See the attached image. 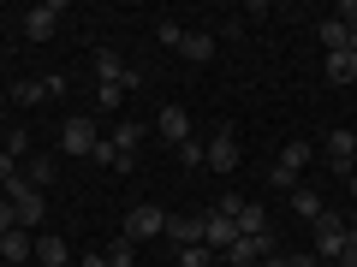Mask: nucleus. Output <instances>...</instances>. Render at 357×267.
Instances as JSON below:
<instances>
[{
  "label": "nucleus",
  "mask_w": 357,
  "mask_h": 267,
  "mask_svg": "<svg viewBox=\"0 0 357 267\" xmlns=\"http://www.w3.org/2000/svg\"><path fill=\"white\" fill-rule=\"evenodd\" d=\"M155 36H161L167 48H178V42H185V24H161V30H155Z\"/></svg>",
  "instance_id": "32"
},
{
  "label": "nucleus",
  "mask_w": 357,
  "mask_h": 267,
  "mask_svg": "<svg viewBox=\"0 0 357 267\" xmlns=\"http://www.w3.org/2000/svg\"><path fill=\"white\" fill-rule=\"evenodd\" d=\"M77 267H107V255L96 250V255H84V261H77Z\"/></svg>",
  "instance_id": "34"
},
{
  "label": "nucleus",
  "mask_w": 357,
  "mask_h": 267,
  "mask_svg": "<svg viewBox=\"0 0 357 267\" xmlns=\"http://www.w3.org/2000/svg\"><path fill=\"white\" fill-rule=\"evenodd\" d=\"M333 267H357V243H345V255H340Z\"/></svg>",
  "instance_id": "33"
},
{
  "label": "nucleus",
  "mask_w": 357,
  "mask_h": 267,
  "mask_svg": "<svg viewBox=\"0 0 357 267\" xmlns=\"http://www.w3.org/2000/svg\"><path fill=\"white\" fill-rule=\"evenodd\" d=\"M6 232H18V208L0 196V238H6Z\"/></svg>",
  "instance_id": "30"
},
{
  "label": "nucleus",
  "mask_w": 357,
  "mask_h": 267,
  "mask_svg": "<svg viewBox=\"0 0 357 267\" xmlns=\"http://www.w3.org/2000/svg\"><path fill=\"white\" fill-rule=\"evenodd\" d=\"M316 267H333V261H316Z\"/></svg>",
  "instance_id": "39"
},
{
  "label": "nucleus",
  "mask_w": 357,
  "mask_h": 267,
  "mask_svg": "<svg viewBox=\"0 0 357 267\" xmlns=\"http://www.w3.org/2000/svg\"><path fill=\"white\" fill-rule=\"evenodd\" d=\"M238 202H244V196H227L220 208H208V214H203V243L215 255H227L232 243H238V220H232V208H238Z\"/></svg>",
  "instance_id": "2"
},
{
  "label": "nucleus",
  "mask_w": 357,
  "mask_h": 267,
  "mask_svg": "<svg viewBox=\"0 0 357 267\" xmlns=\"http://www.w3.org/2000/svg\"><path fill=\"white\" fill-rule=\"evenodd\" d=\"M161 232H167V208H155V202L126 208V238L131 243H149V238H161Z\"/></svg>",
  "instance_id": "5"
},
{
  "label": "nucleus",
  "mask_w": 357,
  "mask_h": 267,
  "mask_svg": "<svg viewBox=\"0 0 357 267\" xmlns=\"http://www.w3.org/2000/svg\"><path fill=\"white\" fill-rule=\"evenodd\" d=\"M126 95H131V89H119V83H96V107H102V113H119Z\"/></svg>",
  "instance_id": "23"
},
{
  "label": "nucleus",
  "mask_w": 357,
  "mask_h": 267,
  "mask_svg": "<svg viewBox=\"0 0 357 267\" xmlns=\"http://www.w3.org/2000/svg\"><path fill=\"white\" fill-rule=\"evenodd\" d=\"M96 143H102V131H96V119H89V113H72L60 125V149L66 154H96Z\"/></svg>",
  "instance_id": "6"
},
{
  "label": "nucleus",
  "mask_w": 357,
  "mask_h": 267,
  "mask_svg": "<svg viewBox=\"0 0 357 267\" xmlns=\"http://www.w3.org/2000/svg\"><path fill=\"white\" fill-rule=\"evenodd\" d=\"M178 161H185V166H208V143H178Z\"/></svg>",
  "instance_id": "28"
},
{
  "label": "nucleus",
  "mask_w": 357,
  "mask_h": 267,
  "mask_svg": "<svg viewBox=\"0 0 357 267\" xmlns=\"http://www.w3.org/2000/svg\"><path fill=\"white\" fill-rule=\"evenodd\" d=\"M0 65H6V48H0Z\"/></svg>",
  "instance_id": "36"
},
{
  "label": "nucleus",
  "mask_w": 357,
  "mask_h": 267,
  "mask_svg": "<svg viewBox=\"0 0 357 267\" xmlns=\"http://www.w3.org/2000/svg\"><path fill=\"white\" fill-rule=\"evenodd\" d=\"M54 172H60L54 161H30V184H36V191H48V184H54Z\"/></svg>",
  "instance_id": "29"
},
{
  "label": "nucleus",
  "mask_w": 357,
  "mask_h": 267,
  "mask_svg": "<svg viewBox=\"0 0 357 267\" xmlns=\"http://www.w3.org/2000/svg\"><path fill=\"white\" fill-rule=\"evenodd\" d=\"M262 255H274V238H238L227 250V267H256Z\"/></svg>",
  "instance_id": "12"
},
{
  "label": "nucleus",
  "mask_w": 357,
  "mask_h": 267,
  "mask_svg": "<svg viewBox=\"0 0 357 267\" xmlns=\"http://www.w3.org/2000/svg\"><path fill=\"white\" fill-rule=\"evenodd\" d=\"M107 267H131V255H137V243H131V238H114V243H107Z\"/></svg>",
  "instance_id": "27"
},
{
  "label": "nucleus",
  "mask_w": 357,
  "mask_h": 267,
  "mask_svg": "<svg viewBox=\"0 0 357 267\" xmlns=\"http://www.w3.org/2000/svg\"><path fill=\"white\" fill-rule=\"evenodd\" d=\"M351 172H357V154H351Z\"/></svg>",
  "instance_id": "37"
},
{
  "label": "nucleus",
  "mask_w": 357,
  "mask_h": 267,
  "mask_svg": "<svg viewBox=\"0 0 357 267\" xmlns=\"http://www.w3.org/2000/svg\"><path fill=\"white\" fill-rule=\"evenodd\" d=\"M0 196H6V202L18 208V226H24V232L36 226L42 214H48V202H42V191H36V184H30L24 172H18V178H13V184H6V191H0Z\"/></svg>",
  "instance_id": "4"
},
{
  "label": "nucleus",
  "mask_w": 357,
  "mask_h": 267,
  "mask_svg": "<svg viewBox=\"0 0 357 267\" xmlns=\"http://www.w3.org/2000/svg\"><path fill=\"white\" fill-rule=\"evenodd\" d=\"M155 137H161V143H173V149H178V143H191V113H185V107H161V113H155Z\"/></svg>",
  "instance_id": "9"
},
{
  "label": "nucleus",
  "mask_w": 357,
  "mask_h": 267,
  "mask_svg": "<svg viewBox=\"0 0 357 267\" xmlns=\"http://www.w3.org/2000/svg\"><path fill=\"white\" fill-rule=\"evenodd\" d=\"M310 161H316V149H310L304 137H292V143L280 149V161L268 166V184H274V191H298V178H304Z\"/></svg>",
  "instance_id": "1"
},
{
  "label": "nucleus",
  "mask_w": 357,
  "mask_h": 267,
  "mask_svg": "<svg viewBox=\"0 0 357 267\" xmlns=\"http://www.w3.org/2000/svg\"><path fill=\"white\" fill-rule=\"evenodd\" d=\"M13 102H18V107H42V102H48L42 77H18V83H13Z\"/></svg>",
  "instance_id": "22"
},
{
  "label": "nucleus",
  "mask_w": 357,
  "mask_h": 267,
  "mask_svg": "<svg viewBox=\"0 0 357 267\" xmlns=\"http://www.w3.org/2000/svg\"><path fill=\"white\" fill-rule=\"evenodd\" d=\"M0 149L13 154V161H24V154H30V131H24V125H6V137H0Z\"/></svg>",
  "instance_id": "25"
},
{
  "label": "nucleus",
  "mask_w": 357,
  "mask_h": 267,
  "mask_svg": "<svg viewBox=\"0 0 357 267\" xmlns=\"http://www.w3.org/2000/svg\"><path fill=\"white\" fill-rule=\"evenodd\" d=\"M351 154H357V131H333L328 137V166L351 178Z\"/></svg>",
  "instance_id": "13"
},
{
  "label": "nucleus",
  "mask_w": 357,
  "mask_h": 267,
  "mask_svg": "<svg viewBox=\"0 0 357 267\" xmlns=\"http://www.w3.org/2000/svg\"><path fill=\"white\" fill-rule=\"evenodd\" d=\"M208 166L215 172H238V137H232V125H220L208 137Z\"/></svg>",
  "instance_id": "10"
},
{
  "label": "nucleus",
  "mask_w": 357,
  "mask_h": 267,
  "mask_svg": "<svg viewBox=\"0 0 357 267\" xmlns=\"http://www.w3.org/2000/svg\"><path fill=\"white\" fill-rule=\"evenodd\" d=\"M60 18H66V0H42V6L24 13V36L30 42H48L54 30H60Z\"/></svg>",
  "instance_id": "7"
},
{
  "label": "nucleus",
  "mask_w": 357,
  "mask_h": 267,
  "mask_svg": "<svg viewBox=\"0 0 357 267\" xmlns=\"http://www.w3.org/2000/svg\"><path fill=\"white\" fill-rule=\"evenodd\" d=\"M0 261H36V238H30L24 226L6 232V238H0Z\"/></svg>",
  "instance_id": "18"
},
{
  "label": "nucleus",
  "mask_w": 357,
  "mask_h": 267,
  "mask_svg": "<svg viewBox=\"0 0 357 267\" xmlns=\"http://www.w3.org/2000/svg\"><path fill=\"white\" fill-rule=\"evenodd\" d=\"M89 161H102L107 172H131V161H126V154H119V149H114V143H107V137L96 143V154H89Z\"/></svg>",
  "instance_id": "24"
},
{
  "label": "nucleus",
  "mask_w": 357,
  "mask_h": 267,
  "mask_svg": "<svg viewBox=\"0 0 357 267\" xmlns=\"http://www.w3.org/2000/svg\"><path fill=\"white\" fill-rule=\"evenodd\" d=\"M321 65H328V83H357V48L321 54Z\"/></svg>",
  "instance_id": "17"
},
{
  "label": "nucleus",
  "mask_w": 357,
  "mask_h": 267,
  "mask_svg": "<svg viewBox=\"0 0 357 267\" xmlns=\"http://www.w3.org/2000/svg\"><path fill=\"white\" fill-rule=\"evenodd\" d=\"M161 238H173V250L203 243V214H167V232H161Z\"/></svg>",
  "instance_id": "11"
},
{
  "label": "nucleus",
  "mask_w": 357,
  "mask_h": 267,
  "mask_svg": "<svg viewBox=\"0 0 357 267\" xmlns=\"http://www.w3.org/2000/svg\"><path fill=\"white\" fill-rule=\"evenodd\" d=\"M215 48H220V42L208 36V30H185V42H178V54H185L191 65H208V60H215Z\"/></svg>",
  "instance_id": "16"
},
{
  "label": "nucleus",
  "mask_w": 357,
  "mask_h": 267,
  "mask_svg": "<svg viewBox=\"0 0 357 267\" xmlns=\"http://www.w3.org/2000/svg\"><path fill=\"white\" fill-rule=\"evenodd\" d=\"M351 243H357V226H351Z\"/></svg>",
  "instance_id": "38"
},
{
  "label": "nucleus",
  "mask_w": 357,
  "mask_h": 267,
  "mask_svg": "<svg viewBox=\"0 0 357 267\" xmlns=\"http://www.w3.org/2000/svg\"><path fill=\"white\" fill-rule=\"evenodd\" d=\"M178 267H215V250L208 243H185L178 250Z\"/></svg>",
  "instance_id": "26"
},
{
  "label": "nucleus",
  "mask_w": 357,
  "mask_h": 267,
  "mask_svg": "<svg viewBox=\"0 0 357 267\" xmlns=\"http://www.w3.org/2000/svg\"><path fill=\"white\" fill-rule=\"evenodd\" d=\"M13 178H18V161H13V154H6V149H0V191H6Z\"/></svg>",
  "instance_id": "31"
},
{
  "label": "nucleus",
  "mask_w": 357,
  "mask_h": 267,
  "mask_svg": "<svg viewBox=\"0 0 357 267\" xmlns=\"http://www.w3.org/2000/svg\"><path fill=\"white\" fill-rule=\"evenodd\" d=\"M310 238H316V261H340L345 255V243H351V226H345V220H333V214H321L316 226H310Z\"/></svg>",
  "instance_id": "3"
},
{
  "label": "nucleus",
  "mask_w": 357,
  "mask_h": 267,
  "mask_svg": "<svg viewBox=\"0 0 357 267\" xmlns=\"http://www.w3.org/2000/svg\"><path fill=\"white\" fill-rule=\"evenodd\" d=\"M232 220H238V238H268V208L262 202H238Z\"/></svg>",
  "instance_id": "14"
},
{
  "label": "nucleus",
  "mask_w": 357,
  "mask_h": 267,
  "mask_svg": "<svg viewBox=\"0 0 357 267\" xmlns=\"http://www.w3.org/2000/svg\"><path fill=\"white\" fill-rule=\"evenodd\" d=\"M89 65H96V83H119V89H137V83H143V77L131 72V65L119 60L114 48H102V54H96V60H89Z\"/></svg>",
  "instance_id": "8"
},
{
  "label": "nucleus",
  "mask_w": 357,
  "mask_h": 267,
  "mask_svg": "<svg viewBox=\"0 0 357 267\" xmlns=\"http://www.w3.org/2000/svg\"><path fill=\"white\" fill-rule=\"evenodd\" d=\"M292 208H298V220H310V226H316V220L328 214V208H321V196L310 191V184H298V191H292Z\"/></svg>",
  "instance_id": "21"
},
{
  "label": "nucleus",
  "mask_w": 357,
  "mask_h": 267,
  "mask_svg": "<svg viewBox=\"0 0 357 267\" xmlns=\"http://www.w3.org/2000/svg\"><path fill=\"white\" fill-rule=\"evenodd\" d=\"M107 143H114V149H119V154L131 161V154H137V143H143V125H137V119H119V125H114V137H107Z\"/></svg>",
  "instance_id": "20"
},
{
  "label": "nucleus",
  "mask_w": 357,
  "mask_h": 267,
  "mask_svg": "<svg viewBox=\"0 0 357 267\" xmlns=\"http://www.w3.org/2000/svg\"><path fill=\"white\" fill-rule=\"evenodd\" d=\"M0 137H6V107H0Z\"/></svg>",
  "instance_id": "35"
},
{
  "label": "nucleus",
  "mask_w": 357,
  "mask_h": 267,
  "mask_svg": "<svg viewBox=\"0 0 357 267\" xmlns=\"http://www.w3.org/2000/svg\"><path fill=\"white\" fill-rule=\"evenodd\" d=\"M36 267H72V243L54 238V232H42L36 238Z\"/></svg>",
  "instance_id": "15"
},
{
  "label": "nucleus",
  "mask_w": 357,
  "mask_h": 267,
  "mask_svg": "<svg viewBox=\"0 0 357 267\" xmlns=\"http://www.w3.org/2000/svg\"><path fill=\"white\" fill-rule=\"evenodd\" d=\"M316 36H321V54H340V48H357V42H351V30H345L340 18H321V30H316Z\"/></svg>",
  "instance_id": "19"
}]
</instances>
